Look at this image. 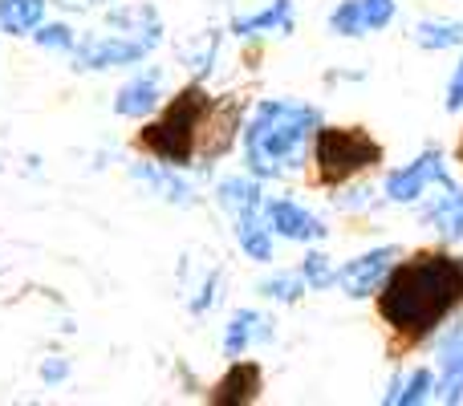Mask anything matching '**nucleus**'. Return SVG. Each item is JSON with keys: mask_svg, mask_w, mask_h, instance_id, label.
Masks as SVG:
<instances>
[{"mask_svg": "<svg viewBox=\"0 0 463 406\" xmlns=\"http://www.w3.org/2000/svg\"><path fill=\"white\" fill-rule=\"evenodd\" d=\"M33 37H37L41 49H61V53H73V45H78V33L70 24H41Z\"/></svg>", "mask_w": 463, "mask_h": 406, "instance_id": "nucleus-24", "label": "nucleus"}, {"mask_svg": "<svg viewBox=\"0 0 463 406\" xmlns=\"http://www.w3.org/2000/svg\"><path fill=\"white\" fill-rule=\"evenodd\" d=\"M443 106H448L451 114H459V110H463V57H459L456 70H451V81H448V102H443Z\"/></svg>", "mask_w": 463, "mask_h": 406, "instance_id": "nucleus-25", "label": "nucleus"}, {"mask_svg": "<svg viewBox=\"0 0 463 406\" xmlns=\"http://www.w3.org/2000/svg\"><path fill=\"white\" fill-rule=\"evenodd\" d=\"M212 110V98L203 94L200 86H187L171 98V106L151 118L138 135V143L163 163V167H187L192 163V151H195V135H200L203 118Z\"/></svg>", "mask_w": 463, "mask_h": 406, "instance_id": "nucleus-3", "label": "nucleus"}, {"mask_svg": "<svg viewBox=\"0 0 463 406\" xmlns=\"http://www.w3.org/2000/svg\"><path fill=\"white\" fill-rule=\"evenodd\" d=\"M427 399H435V374L427 366L411 370L407 378H394L391 391L383 394L386 406H419V402H427Z\"/></svg>", "mask_w": 463, "mask_h": 406, "instance_id": "nucleus-17", "label": "nucleus"}, {"mask_svg": "<svg viewBox=\"0 0 463 406\" xmlns=\"http://www.w3.org/2000/svg\"><path fill=\"white\" fill-rule=\"evenodd\" d=\"M256 394H260V366H256V362H236L216 382L212 399L224 406H240V402H252Z\"/></svg>", "mask_w": 463, "mask_h": 406, "instance_id": "nucleus-16", "label": "nucleus"}, {"mask_svg": "<svg viewBox=\"0 0 463 406\" xmlns=\"http://www.w3.org/2000/svg\"><path fill=\"white\" fill-rule=\"evenodd\" d=\"M394 21V0H342L329 13V29L337 37H366Z\"/></svg>", "mask_w": 463, "mask_h": 406, "instance_id": "nucleus-8", "label": "nucleus"}, {"mask_svg": "<svg viewBox=\"0 0 463 406\" xmlns=\"http://www.w3.org/2000/svg\"><path fill=\"white\" fill-rule=\"evenodd\" d=\"M65 5H73V8H98V5H110V0H65Z\"/></svg>", "mask_w": 463, "mask_h": 406, "instance_id": "nucleus-27", "label": "nucleus"}, {"mask_svg": "<svg viewBox=\"0 0 463 406\" xmlns=\"http://www.w3.org/2000/svg\"><path fill=\"white\" fill-rule=\"evenodd\" d=\"M463 305V256L423 252L391 269L378 288V313L402 337H427Z\"/></svg>", "mask_w": 463, "mask_h": 406, "instance_id": "nucleus-1", "label": "nucleus"}, {"mask_svg": "<svg viewBox=\"0 0 463 406\" xmlns=\"http://www.w3.org/2000/svg\"><path fill=\"white\" fill-rule=\"evenodd\" d=\"M264 220H269L272 236L297 240V244H313V240L326 236V223H321L313 212H305L301 203H293V200H269L264 203Z\"/></svg>", "mask_w": 463, "mask_h": 406, "instance_id": "nucleus-9", "label": "nucleus"}, {"mask_svg": "<svg viewBox=\"0 0 463 406\" xmlns=\"http://www.w3.org/2000/svg\"><path fill=\"white\" fill-rule=\"evenodd\" d=\"M313 163L326 184H342V179L383 163V146L358 127H321L313 138Z\"/></svg>", "mask_w": 463, "mask_h": 406, "instance_id": "nucleus-4", "label": "nucleus"}, {"mask_svg": "<svg viewBox=\"0 0 463 406\" xmlns=\"http://www.w3.org/2000/svg\"><path fill=\"white\" fill-rule=\"evenodd\" d=\"M135 179H143L151 192H159L167 203H184V207H192L195 203V192L184 184L179 175H171V171H163V167H146V163H138L135 167Z\"/></svg>", "mask_w": 463, "mask_h": 406, "instance_id": "nucleus-20", "label": "nucleus"}, {"mask_svg": "<svg viewBox=\"0 0 463 406\" xmlns=\"http://www.w3.org/2000/svg\"><path fill=\"white\" fill-rule=\"evenodd\" d=\"M305 288H309V285H305L301 269H297V272H272V277L260 280V293L269 297V301H285V305H293Z\"/></svg>", "mask_w": 463, "mask_h": 406, "instance_id": "nucleus-22", "label": "nucleus"}, {"mask_svg": "<svg viewBox=\"0 0 463 406\" xmlns=\"http://www.w3.org/2000/svg\"><path fill=\"white\" fill-rule=\"evenodd\" d=\"M435 399L459 402L463 399V329H451L439 345V378H435Z\"/></svg>", "mask_w": 463, "mask_h": 406, "instance_id": "nucleus-13", "label": "nucleus"}, {"mask_svg": "<svg viewBox=\"0 0 463 406\" xmlns=\"http://www.w3.org/2000/svg\"><path fill=\"white\" fill-rule=\"evenodd\" d=\"M451 175H448V159H443V151H423L415 163H407V167L391 171L386 175V200L391 203H415L423 200L427 187H448Z\"/></svg>", "mask_w": 463, "mask_h": 406, "instance_id": "nucleus-6", "label": "nucleus"}, {"mask_svg": "<svg viewBox=\"0 0 463 406\" xmlns=\"http://www.w3.org/2000/svg\"><path fill=\"white\" fill-rule=\"evenodd\" d=\"M65 374H70L65 362H45V366H41V378H45V382H61Z\"/></svg>", "mask_w": 463, "mask_h": 406, "instance_id": "nucleus-26", "label": "nucleus"}, {"mask_svg": "<svg viewBox=\"0 0 463 406\" xmlns=\"http://www.w3.org/2000/svg\"><path fill=\"white\" fill-rule=\"evenodd\" d=\"M301 277H305V285L317 288V293H321V288H334L337 285V269L329 264L326 252H309V256H305V260H301Z\"/></svg>", "mask_w": 463, "mask_h": 406, "instance_id": "nucleus-23", "label": "nucleus"}, {"mask_svg": "<svg viewBox=\"0 0 463 406\" xmlns=\"http://www.w3.org/2000/svg\"><path fill=\"white\" fill-rule=\"evenodd\" d=\"M151 53L143 37L135 33H98V37H78L73 45V70L78 73H102V70H118V65H138Z\"/></svg>", "mask_w": 463, "mask_h": 406, "instance_id": "nucleus-5", "label": "nucleus"}, {"mask_svg": "<svg viewBox=\"0 0 463 406\" xmlns=\"http://www.w3.org/2000/svg\"><path fill=\"white\" fill-rule=\"evenodd\" d=\"M232 223H236V240H240L248 260L269 264L272 260V228H269V220H264V203L244 207V212H232Z\"/></svg>", "mask_w": 463, "mask_h": 406, "instance_id": "nucleus-12", "label": "nucleus"}, {"mask_svg": "<svg viewBox=\"0 0 463 406\" xmlns=\"http://www.w3.org/2000/svg\"><path fill=\"white\" fill-rule=\"evenodd\" d=\"M415 45L419 49H431V53H439V49H459L463 45V21H443V16H431V21H419L415 24Z\"/></svg>", "mask_w": 463, "mask_h": 406, "instance_id": "nucleus-19", "label": "nucleus"}, {"mask_svg": "<svg viewBox=\"0 0 463 406\" xmlns=\"http://www.w3.org/2000/svg\"><path fill=\"white\" fill-rule=\"evenodd\" d=\"M45 21V0H0V33H33Z\"/></svg>", "mask_w": 463, "mask_h": 406, "instance_id": "nucleus-18", "label": "nucleus"}, {"mask_svg": "<svg viewBox=\"0 0 463 406\" xmlns=\"http://www.w3.org/2000/svg\"><path fill=\"white\" fill-rule=\"evenodd\" d=\"M269 337H272V321L264 317V313L240 309V313H232V321L224 329V354H228V358H240L244 350L269 342Z\"/></svg>", "mask_w": 463, "mask_h": 406, "instance_id": "nucleus-14", "label": "nucleus"}, {"mask_svg": "<svg viewBox=\"0 0 463 406\" xmlns=\"http://www.w3.org/2000/svg\"><path fill=\"white\" fill-rule=\"evenodd\" d=\"M321 130V110L309 102L264 98L244 127V167L256 179H280L305 167Z\"/></svg>", "mask_w": 463, "mask_h": 406, "instance_id": "nucleus-2", "label": "nucleus"}, {"mask_svg": "<svg viewBox=\"0 0 463 406\" xmlns=\"http://www.w3.org/2000/svg\"><path fill=\"white\" fill-rule=\"evenodd\" d=\"M423 223L427 228H435L443 240H463V187L448 184L443 187V195H435V203L423 212Z\"/></svg>", "mask_w": 463, "mask_h": 406, "instance_id": "nucleus-15", "label": "nucleus"}, {"mask_svg": "<svg viewBox=\"0 0 463 406\" xmlns=\"http://www.w3.org/2000/svg\"><path fill=\"white\" fill-rule=\"evenodd\" d=\"M159 94H163L159 70L135 73V78L114 94V114H122V118H146V114H155V106H159Z\"/></svg>", "mask_w": 463, "mask_h": 406, "instance_id": "nucleus-10", "label": "nucleus"}, {"mask_svg": "<svg viewBox=\"0 0 463 406\" xmlns=\"http://www.w3.org/2000/svg\"><path fill=\"white\" fill-rule=\"evenodd\" d=\"M459 155H463V146H459Z\"/></svg>", "mask_w": 463, "mask_h": 406, "instance_id": "nucleus-28", "label": "nucleus"}, {"mask_svg": "<svg viewBox=\"0 0 463 406\" xmlns=\"http://www.w3.org/2000/svg\"><path fill=\"white\" fill-rule=\"evenodd\" d=\"M297 29V13L293 0H269L260 13H248L232 21V33L236 37H260V33H272V37H288Z\"/></svg>", "mask_w": 463, "mask_h": 406, "instance_id": "nucleus-11", "label": "nucleus"}, {"mask_svg": "<svg viewBox=\"0 0 463 406\" xmlns=\"http://www.w3.org/2000/svg\"><path fill=\"white\" fill-rule=\"evenodd\" d=\"M399 248L386 244V248H374V252H362L358 260H345L342 269H337V288H342L345 297H354V301H362V297H374L378 288L386 285V277H391V269L399 264Z\"/></svg>", "mask_w": 463, "mask_h": 406, "instance_id": "nucleus-7", "label": "nucleus"}, {"mask_svg": "<svg viewBox=\"0 0 463 406\" xmlns=\"http://www.w3.org/2000/svg\"><path fill=\"white\" fill-rule=\"evenodd\" d=\"M220 203L228 207V212H244V207H260V179H248V175H232L220 184Z\"/></svg>", "mask_w": 463, "mask_h": 406, "instance_id": "nucleus-21", "label": "nucleus"}]
</instances>
